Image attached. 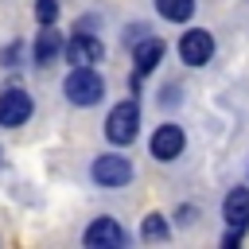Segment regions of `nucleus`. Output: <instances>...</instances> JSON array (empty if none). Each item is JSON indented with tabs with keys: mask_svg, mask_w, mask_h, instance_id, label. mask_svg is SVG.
I'll use <instances>...</instances> for the list:
<instances>
[{
	"mask_svg": "<svg viewBox=\"0 0 249 249\" xmlns=\"http://www.w3.org/2000/svg\"><path fill=\"white\" fill-rule=\"evenodd\" d=\"M62 93H66V101H74V105H97L101 93H105V78H101L93 66H74V70L66 74V82H62Z\"/></svg>",
	"mask_w": 249,
	"mask_h": 249,
	"instance_id": "f257e3e1",
	"label": "nucleus"
},
{
	"mask_svg": "<svg viewBox=\"0 0 249 249\" xmlns=\"http://www.w3.org/2000/svg\"><path fill=\"white\" fill-rule=\"evenodd\" d=\"M136 132H140V105H136V101L113 105L109 117H105V136H109V144H132Z\"/></svg>",
	"mask_w": 249,
	"mask_h": 249,
	"instance_id": "f03ea898",
	"label": "nucleus"
},
{
	"mask_svg": "<svg viewBox=\"0 0 249 249\" xmlns=\"http://www.w3.org/2000/svg\"><path fill=\"white\" fill-rule=\"evenodd\" d=\"M89 175H93V183L97 187H128L132 183V163L124 160V156H97L93 160V167H89Z\"/></svg>",
	"mask_w": 249,
	"mask_h": 249,
	"instance_id": "7ed1b4c3",
	"label": "nucleus"
},
{
	"mask_svg": "<svg viewBox=\"0 0 249 249\" xmlns=\"http://www.w3.org/2000/svg\"><path fill=\"white\" fill-rule=\"evenodd\" d=\"M31 93L27 89H19V86H8L4 93H0V124L4 128H19V124H27V117H31Z\"/></svg>",
	"mask_w": 249,
	"mask_h": 249,
	"instance_id": "20e7f679",
	"label": "nucleus"
},
{
	"mask_svg": "<svg viewBox=\"0 0 249 249\" xmlns=\"http://www.w3.org/2000/svg\"><path fill=\"white\" fill-rule=\"evenodd\" d=\"M179 58H183L187 66H206V62L214 58V35L202 31V27L183 31V39H179Z\"/></svg>",
	"mask_w": 249,
	"mask_h": 249,
	"instance_id": "39448f33",
	"label": "nucleus"
},
{
	"mask_svg": "<svg viewBox=\"0 0 249 249\" xmlns=\"http://www.w3.org/2000/svg\"><path fill=\"white\" fill-rule=\"evenodd\" d=\"M82 241H86L89 249H117V245H124V230H121L113 218H93V222L86 226Z\"/></svg>",
	"mask_w": 249,
	"mask_h": 249,
	"instance_id": "423d86ee",
	"label": "nucleus"
},
{
	"mask_svg": "<svg viewBox=\"0 0 249 249\" xmlns=\"http://www.w3.org/2000/svg\"><path fill=\"white\" fill-rule=\"evenodd\" d=\"M183 144H187V136H183V128H179V124H160V128L152 132V144H148V148H152V156H156V160H163V163H167V160H175V156L183 152Z\"/></svg>",
	"mask_w": 249,
	"mask_h": 249,
	"instance_id": "0eeeda50",
	"label": "nucleus"
},
{
	"mask_svg": "<svg viewBox=\"0 0 249 249\" xmlns=\"http://www.w3.org/2000/svg\"><path fill=\"white\" fill-rule=\"evenodd\" d=\"M101 58H105V47L93 35H74L66 43V62L70 66H97Z\"/></svg>",
	"mask_w": 249,
	"mask_h": 249,
	"instance_id": "6e6552de",
	"label": "nucleus"
},
{
	"mask_svg": "<svg viewBox=\"0 0 249 249\" xmlns=\"http://www.w3.org/2000/svg\"><path fill=\"white\" fill-rule=\"evenodd\" d=\"M222 218L230 230H245L249 226V187H233L222 198Z\"/></svg>",
	"mask_w": 249,
	"mask_h": 249,
	"instance_id": "1a4fd4ad",
	"label": "nucleus"
},
{
	"mask_svg": "<svg viewBox=\"0 0 249 249\" xmlns=\"http://www.w3.org/2000/svg\"><path fill=\"white\" fill-rule=\"evenodd\" d=\"M160 58H163V43L152 39V35H144V39L132 47V62H136V74H140V78H144L148 70H156Z\"/></svg>",
	"mask_w": 249,
	"mask_h": 249,
	"instance_id": "9d476101",
	"label": "nucleus"
},
{
	"mask_svg": "<svg viewBox=\"0 0 249 249\" xmlns=\"http://www.w3.org/2000/svg\"><path fill=\"white\" fill-rule=\"evenodd\" d=\"M62 51V35L47 23V31H39V39H35V62L39 66H47V62H54V54Z\"/></svg>",
	"mask_w": 249,
	"mask_h": 249,
	"instance_id": "9b49d317",
	"label": "nucleus"
},
{
	"mask_svg": "<svg viewBox=\"0 0 249 249\" xmlns=\"http://www.w3.org/2000/svg\"><path fill=\"white\" fill-rule=\"evenodd\" d=\"M156 12L171 23H187L195 16V0H156Z\"/></svg>",
	"mask_w": 249,
	"mask_h": 249,
	"instance_id": "f8f14e48",
	"label": "nucleus"
},
{
	"mask_svg": "<svg viewBox=\"0 0 249 249\" xmlns=\"http://www.w3.org/2000/svg\"><path fill=\"white\" fill-rule=\"evenodd\" d=\"M140 233H144V241H160V237H167V222H163V214H148Z\"/></svg>",
	"mask_w": 249,
	"mask_h": 249,
	"instance_id": "ddd939ff",
	"label": "nucleus"
},
{
	"mask_svg": "<svg viewBox=\"0 0 249 249\" xmlns=\"http://www.w3.org/2000/svg\"><path fill=\"white\" fill-rule=\"evenodd\" d=\"M54 16H58V0H39L35 4V19L47 27V23H54Z\"/></svg>",
	"mask_w": 249,
	"mask_h": 249,
	"instance_id": "4468645a",
	"label": "nucleus"
}]
</instances>
